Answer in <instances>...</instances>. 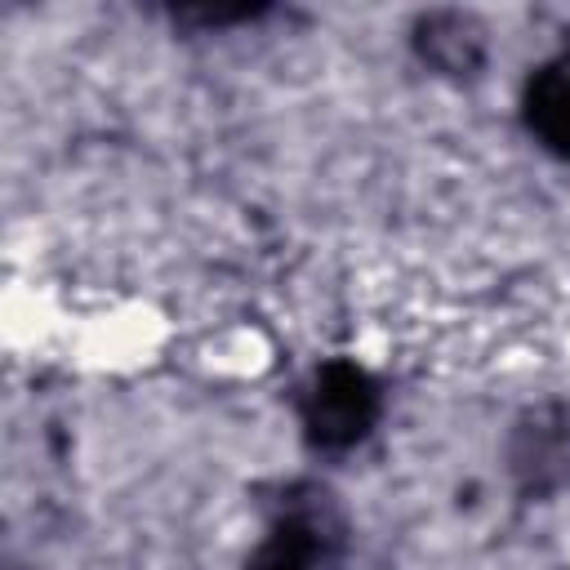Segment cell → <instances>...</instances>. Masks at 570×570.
Returning <instances> with one entry per match:
<instances>
[{"instance_id": "cell-4", "label": "cell", "mask_w": 570, "mask_h": 570, "mask_svg": "<svg viewBox=\"0 0 570 570\" xmlns=\"http://www.w3.org/2000/svg\"><path fill=\"white\" fill-rule=\"evenodd\" d=\"M512 472L534 494H552L570 481V419L561 410H530L517 423Z\"/></svg>"}, {"instance_id": "cell-2", "label": "cell", "mask_w": 570, "mask_h": 570, "mask_svg": "<svg viewBox=\"0 0 570 570\" xmlns=\"http://www.w3.org/2000/svg\"><path fill=\"white\" fill-rule=\"evenodd\" d=\"M347 525L330 494L316 485L289 490L254 543L245 570H338Z\"/></svg>"}, {"instance_id": "cell-1", "label": "cell", "mask_w": 570, "mask_h": 570, "mask_svg": "<svg viewBox=\"0 0 570 570\" xmlns=\"http://www.w3.org/2000/svg\"><path fill=\"white\" fill-rule=\"evenodd\" d=\"M383 414V392L370 370L352 361L316 365L298 387V428L316 454H343L361 445Z\"/></svg>"}, {"instance_id": "cell-3", "label": "cell", "mask_w": 570, "mask_h": 570, "mask_svg": "<svg viewBox=\"0 0 570 570\" xmlns=\"http://www.w3.org/2000/svg\"><path fill=\"white\" fill-rule=\"evenodd\" d=\"M410 45L419 53L423 67H432L436 76H450V80H468L485 67V27L476 13H463V9H432V13H419L414 31H410Z\"/></svg>"}, {"instance_id": "cell-5", "label": "cell", "mask_w": 570, "mask_h": 570, "mask_svg": "<svg viewBox=\"0 0 570 570\" xmlns=\"http://www.w3.org/2000/svg\"><path fill=\"white\" fill-rule=\"evenodd\" d=\"M521 120L548 156L570 160V45L530 71L521 89Z\"/></svg>"}]
</instances>
